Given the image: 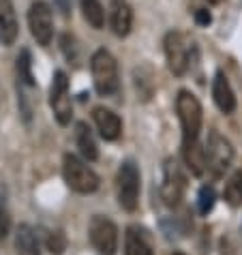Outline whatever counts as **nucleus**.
Listing matches in <instances>:
<instances>
[{"label": "nucleus", "mask_w": 242, "mask_h": 255, "mask_svg": "<svg viewBox=\"0 0 242 255\" xmlns=\"http://www.w3.org/2000/svg\"><path fill=\"white\" fill-rule=\"evenodd\" d=\"M17 37V17L11 0H0V41L11 45Z\"/></svg>", "instance_id": "ddd939ff"}, {"label": "nucleus", "mask_w": 242, "mask_h": 255, "mask_svg": "<svg viewBox=\"0 0 242 255\" xmlns=\"http://www.w3.org/2000/svg\"><path fill=\"white\" fill-rule=\"evenodd\" d=\"M90 243L99 251V255H116L118 249V228L108 217L95 215L90 221Z\"/></svg>", "instance_id": "423d86ee"}, {"label": "nucleus", "mask_w": 242, "mask_h": 255, "mask_svg": "<svg viewBox=\"0 0 242 255\" xmlns=\"http://www.w3.org/2000/svg\"><path fill=\"white\" fill-rule=\"evenodd\" d=\"M47 251L52 255H62L67 251V236H65V232H60V230L49 232V236H47Z\"/></svg>", "instance_id": "4be33fe9"}, {"label": "nucleus", "mask_w": 242, "mask_h": 255, "mask_svg": "<svg viewBox=\"0 0 242 255\" xmlns=\"http://www.w3.org/2000/svg\"><path fill=\"white\" fill-rule=\"evenodd\" d=\"M215 202H217V191L210 185H204L202 189H199V197H197L199 215H208V212L215 208Z\"/></svg>", "instance_id": "412c9836"}, {"label": "nucleus", "mask_w": 242, "mask_h": 255, "mask_svg": "<svg viewBox=\"0 0 242 255\" xmlns=\"http://www.w3.org/2000/svg\"><path fill=\"white\" fill-rule=\"evenodd\" d=\"M56 4L60 6V11L65 13V15H69V11H71V0H56Z\"/></svg>", "instance_id": "393cba45"}, {"label": "nucleus", "mask_w": 242, "mask_h": 255, "mask_svg": "<svg viewBox=\"0 0 242 255\" xmlns=\"http://www.w3.org/2000/svg\"><path fill=\"white\" fill-rule=\"evenodd\" d=\"M90 69H92V80H95V88L101 97H110L118 90V65L114 56L108 49H97L90 58Z\"/></svg>", "instance_id": "f03ea898"}, {"label": "nucleus", "mask_w": 242, "mask_h": 255, "mask_svg": "<svg viewBox=\"0 0 242 255\" xmlns=\"http://www.w3.org/2000/svg\"><path fill=\"white\" fill-rule=\"evenodd\" d=\"M212 99H215L217 108L223 114H232L236 110V97H234V90L227 82V77L223 75V71H219L215 80H212Z\"/></svg>", "instance_id": "f8f14e48"}, {"label": "nucleus", "mask_w": 242, "mask_h": 255, "mask_svg": "<svg viewBox=\"0 0 242 255\" xmlns=\"http://www.w3.org/2000/svg\"><path fill=\"white\" fill-rule=\"evenodd\" d=\"M223 197H225V202L230 204V206H234V208L242 206V169L234 172L232 178L227 180L225 191H223Z\"/></svg>", "instance_id": "a211bd4d"}, {"label": "nucleus", "mask_w": 242, "mask_h": 255, "mask_svg": "<svg viewBox=\"0 0 242 255\" xmlns=\"http://www.w3.org/2000/svg\"><path fill=\"white\" fill-rule=\"evenodd\" d=\"M184 191H187V178H184L182 169L178 167L174 159H167L163 165V185H161V200L165 206L176 208L182 202Z\"/></svg>", "instance_id": "0eeeda50"}, {"label": "nucleus", "mask_w": 242, "mask_h": 255, "mask_svg": "<svg viewBox=\"0 0 242 255\" xmlns=\"http://www.w3.org/2000/svg\"><path fill=\"white\" fill-rule=\"evenodd\" d=\"M92 118H95V125H97V129L101 133L103 139L114 141V139L120 137V133H122V123H120L118 114H114V112L108 108H95Z\"/></svg>", "instance_id": "9b49d317"}, {"label": "nucleus", "mask_w": 242, "mask_h": 255, "mask_svg": "<svg viewBox=\"0 0 242 255\" xmlns=\"http://www.w3.org/2000/svg\"><path fill=\"white\" fill-rule=\"evenodd\" d=\"M75 139H77V148H80V152L84 154V159L88 161H97L99 159V148H97V141L92 137V133L88 129L86 123H77L75 127Z\"/></svg>", "instance_id": "2eb2a0df"}, {"label": "nucleus", "mask_w": 242, "mask_h": 255, "mask_svg": "<svg viewBox=\"0 0 242 255\" xmlns=\"http://www.w3.org/2000/svg\"><path fill=\"white\" fill-rule=\"evenodd\" d=\"M28 26H30V32L39 45H49L54 37L52 9L45 2H34L28 11Z\"/></svg>", "instance_id": "9d476101"}, {"label": "nucleus", "mask_w": 242, "mask_h": 255, "mask_svg": "<svg viewBox=\"0 0 242 255\" xmlns=\"http://www.w3.org/2000/svg\"><path fill=\"white\" fill-rule=\"evenodd\" d=\"M124 255H152L150 245H148L146 238L137 232V228H129V230H126Z\"/></svg>", "instance_id": "f3484780"}, {"label": "nucleus", "mask_w": 242, "mask_h": 255, "mask_svg": "<svg viewBox=\"0 0 242 255\" xmlns=\"http://www.w3.org/2000/svg\"><path fill=\"white\" fill-rule=\"evenodd\" d=\"M176 112L180 118L182 127V148L199 144V131H202V105H199L197 97L191 95L189 90H180L176 99Z\"/></svg>", "instance_id": "f257e3e1"}, {"label": "nucleus", "mask_w": 242, "mask_h": 255, "mask_svg": "<svg viewBox=\"0 0 242 255\" xmlns=\"http://www.w3.org/2000/svg\"><path fill=\"white\" fill-rule=\"evenodd\" d=\"M118 204L126 212L137 210V204H139V169L133 161H124L118 169Z\"/></svg>", "instance_id": "39448f33"}, {"label": "nucleus", "mask_w": 242, "mask_h": 255, "mask_svg": "<svg viewBox=\"0 0 242 255\" xmlns=\"http://www.w3.org/2000/svg\"><path fill=\"white\" fill-rule=\"evenodd\" d=\"M82 11H84V17L92 28H103L105 24V11L99 0H82Z\"/></svg>", "instance_id": "6ab92c4d"}, {"label": "nucleus", "mask_w": 242, "mask_h": 255, "mask_svg": "<svg viewBox=\"0 0 242 255\" xmlns=\"http://www.w3.org/2000/svg\"><path fill=\"white\" fill-rule=\"evenodd\" d=\"M174 255H184V253H182V251H176V253H174Z\"/></svg>", "instance_id": "bb28decb"}, {"label": "nucleus", "mask_w": 242, "mask_h": 255, "mask_svg": "<svg viewBox=\"0 0 242 255\" xmlns=\"http://www.w3.org/2000/svg\"><path fill=\"white\" fill-rule=\"evenodd\" d=\"M208 2H210V4H221L223 0H208Z\"/></svg>", "instance_id": "a878e982"}, {"label": "nucleus", "mask_w": 242, "mask_h": 255, "mask_svg": "<svg viewBox=\"0 0 242 255\" xmlns=\"http://www.w3.org/2000/svg\"><path fill=\"white\" fill-rule=\"evenodd\" d=\"M9 230H11V219L4 210H0V240H4L9 236Z\"/></svg>", "instance_id": "5701e85b"}, {"label": "nucleus", "mask_w": 242, "mask_h": 255, "mask_svg": "<svg viewBox=\"0 0 242 255\" xmlns=\"http://www.w3.org/2000/svg\"><path fill=\"white\" fill-rule=\"evenodd\" d=\"M204 157H206V167L215 178H221L232 165L234 159V148L230 139H225L219 131H210L208 141L204 146Z\"/></svg>", "instance_id": "20e7f679"}, {"label": "nucleus", "mask_w": 242, "mask_h": 255, "mask_svg": "<svg viewBox=\"0 0 242 255\" xmlns=\"http://www.w3.org/2000/svg\"><path fill=\"white\" fill-rule=\"evenodd\" d=\"M133 24V11L124 0H114L112 6V30L116 37H126L131 32Z\"/></svg>", "instance_id": "4468645a"}, {"label": "nucleus", "mask_w": 242, "mask_h": 255, "mask_svg": "<svg viewBox=\"0 0 242 255\" xmlns=\"http://www.w3.org/2000/svg\"><path fill=\"white\" fill-rule=\"evenodd\" d=\"M17 77L24 86L32 88L34 86V77H32V58L28 49H22L17 56Z\"/></svg>", "instance_id": "aec40b11"}, {"label": "nucleus", "mask_w": 242, "mask_h": 255, "mask_svg": "<svg viewBox=\"0 0 242 255\" xmlns=\"http://www.w3.org/2000/svg\"><path fill=\"white\" fill-rule=\"evenodd\" d=\"M15 249L17 255H41L39 251V243H37V236L30 225H19L17 234H15Z\"/></svg>", "instance_id": "dca6fc26"}, {"label": "nucleus", "mask_w": 242, "mask_h": 255, "mask_svg": "<svg viewBox=\"0 0 242 255\" xmlns=\"http://www.w3.org/2000/svg\"><path fill=\"white\" fill-rule=\"evenodd\" d=\"M210 22H212L210 11H206V9H197L195 11V24L197 26H210Z\"/></svg>", "instance_id": "b1692460"}, {"label": "nucleus", "mask_w": 242, "mask_h": 255, "mask_svg": "<svg viewBox=\"0 0 242 255\" xmlns=\"http://www.w3.org/2000/svg\"><path fill=\"white\" fill-rule=\"evenodd\" d=\"M165 56H167V67L174 75H184L189 69V45L182 32L172 30L165 34Z\"/></svg>", "instance_id": "1a4fd4ad"}, {"label": "nucleus", "mask_w": 242, "mask_h": 255, "mask_svg": "<svg viewBox=\"0 0 242 255\" xmlns=\"http://www.w3.org/2000/svg\"><path fill=\"white\" fill-rule=\"evenodd\" d=\"M49 103H52L54 116L60 125H69L71 116H73V108H71V97H69V80L65 71H56L52 90H49Z\"/></svg>", "instance_id": "6e6552de"}, {"label": "nucleus", "mask_w": 242, "mask_h": 255, "mask_svg": "<svg viewBox=\"0 0 242 255\" xmlns=\"http://www.w3.org/2000/svg\"><path fill=\"white\" fill-rule=\"evenodd\" d=\"M62 174H65V182L75 193H95L99 189V176L75 154H65Z\"/></svg>", "instance_id": "7ed1b4c3"}]
</instances>
